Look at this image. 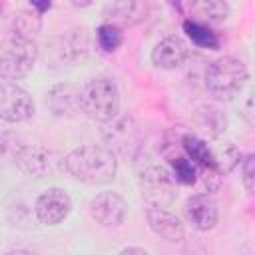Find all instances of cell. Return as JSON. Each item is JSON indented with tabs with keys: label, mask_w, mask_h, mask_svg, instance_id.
Wrapping results in <instances>:
<instances>
[{
	"label": "cell",
	"mask_w": 255,
	"mask_h": 255,
	"mask_svg": "<svg viewBox=\"0 0 255 255\" xmlns=\"http://www.w3.org/2000/svg\"><path fill=\"white\" fill-rule=\"evenodd\" d=\"M145 219H147L149 229L157 237H161V239H165L169 243L183 241L185 227L171 211H167V209H163L159 205H149V207H145Z\"/></svg>",
	"instance_id": "obj_14"
},
{
	"label": "cell",
	"mask_w": 255,
	"mask_h": 255,
	"mask_svg": "<svg viewBox=\"0 0 255 255\" xmlns=\"http://www.w3.org/2000/svg\"><path fill=\"white\" fill-rule=\"evenodd\" d=\"M189 48L181 36H165L151 50V64L161 70H175L187 60Z\"/></svg>",
	"instance_id": "obj_13"
},
{
	"label": "cell",
	"mask_w": 255,
	"mask_h": 255,
	"mask_svg": "<svg viewBox=\"0 0 255 255\" xmlns=\"http://www.w3.org/2000/svg\"><path fill=\"white\" fill-rule=\"evenodd\" d=\"M122 40H124V34H122V28L120 26L108 22V24H102L98 28V44H100V48L104 52L118 50L120 44H122Z\"/></svg>",
	"instance_id": "obj_23"
},
{
	"label": "cell",
	"mask_w": 255,
	"mask_h": 255,
	"mask_svg": "<svg viewBox=\"0 0 255 255\" xmlns=\"http://www.w3.org/2000/svg\"><path fill=\"white\" fill-rule=\"evenodd\" d=\"M181 147L185 151V155L197 165L199 171H219L217 169V161H215V153H213V145H209L205 139H201L195 133H185L181 137ZM221 173V171H219ZM223 175V173H221Z\"/></svg>",
	"instance_id": "obj_16"
},
{
	"label": "cell",
	"mask_w": 255,
	"mask_h": 255,
	"mask_svg": "<svg viewBox=\"0 0 255 255\" xmlns=\"http://www.w3.org/2000/svg\"><path fill=\"white\" fill-rule=\"evenodd\" d=\"M64 169L86 185H106L118 173V157L108 145H80L64 157Z\"/></svg>",
	"instance_id": "obj_1"
},
{
	"label": "cell",
	"mask_w": 255,
	"mask_h": 255,
	"mask_svg": "<svg viewBox=\"0 0 255 255\" xmlns=\"http://www.w3.org/2000/svg\"><path fill=\"white\" fill-rule=\"evenodd\" d=\"M169 165H171L173 177L179 183H183V185H193L199 179V169H197V165L187 155H173V157H169Z\"/></svg>",
	"instance_id": "obj_21"
},
{
	"label": "cell",
	"mask_w": 255,
	"mask_h": 255,
	"mask_svg": "<svg viewBox=\"0 0 255 255\" xmlns=\"http://www.w3.org/2000/svg\"><path fill=\"white\" fill-rule=\"evenodd\" d=\"M12 161L24 175L30 177H44L54 173L58 167L64 169V157H58L54 149L40 143H18L12 151Z\"/></svg>",
	"instance_id": "obj_6"
},
{
	"label": "cell",
	"mask_w": 255,
	"mask_h": 255,
	"mask_svg": "<svg viewBox=\"0 0 255 255\" xmlns=\"http://www.w3.org/2000/svg\"><path fill=\"white\" fill-rule=\"evenodd\" d=\"M108 18L112 24H122V26H133L141 22L147 14V2L145 0H112L108 10Z\"/></svg>",
	"instance_id": "obj_17"
},
{
	"label": "cell",
	"mask_w": 255,
	"mask_h": 255,
	"mask_svg": "<svg viewBox=\"0 0 255 255\" xmlns=\"http://www.w3.org/2000/svg\"><path fill=\"white\" fill-rule=\"evenodd\" d=\"M243 118L255 128V92L247 96L245 104H243Z\"/></svg>",
	"instance_id": "obj_26"
},
{
	"label": "cell",
	"mask_w": 255,
	"mask_h": 255,
	"mask_svg": "<svg viewBox=\"0 0 255 255\" xmlns=\"http://www.w3.org/2000/svg\"><path fill=\"white\" fill-rule=\"evenodd\" d=\"M193 118H195V124L203 131H207L211 137H219L227 129V116L217 106L201 104V106H197Z\"/></svg>",
	"instance_id": "obj_19"
},
{
	"label": "cell",
	"mask_w": 255,
	"mask_h": 255,
	"mask_svg": "<svg viewBox=\"0 0 255 255\" xmlns=\"http://www.w3.org/2000/svg\"><path fill=\"white\" fill-rule=\"evenodd\" d=\"M42 28V22H40V16L32 14V12H18L14 14V32H20L24 36H30L34 38Z\"/></svg>",
	"instance_id": "obj_24"
},
{
	"label": "cell",
	"mask_w": 255,
	"mask_h": 255,
	"mask_svg": "<svg viewBox=\"0 0 255 255\" xmlns=\"http://www.w3.org/2000/svg\"><path fill=\"white\" fill-rule=\"evenodd\" d=\"M120 112V90L108 76H98L82 88V114L94 122H110Z\"/></svg>",
	"instance_id": "obj_4"
},
{
	"label": "cell",
	"mask_w": 255,
	"mask_h": 255,
	"mask_svg": "<svg viewBox=\"0 0 255 255\" xmlns=\"http://www.w3.org/2000/svg\"><path fill=\"white\" fill-rule=\"evenodd\" d=\"M72 211L70 195L60 187H50L38 195L34 203V213L40 223L44 225H58L62 223Z\"/></svg>",
	"instance_id": "obj_10"
},
{
	"label": "cell",
	"mask_w": 255,
	"mask_h": 255,
	"mask_svg": "<svg viewBox=\"0 0 255 255\" xmlns=\"http://www.w3.org/2000/svg\"><path fill=\"white\" fill-rule=\"evenodd\" d=\"M38 60L36 40L20 32H8L0 44V76L2 80L18 82L26 78Z\"/></svg>",
	"instance_id": "obj_2"
},
{
	"label": "cell",
	"mask_w": 255,
	"mask_h": 255,
	"mask_svg": "<svg viewBox=\"0 0 255 255\" xmlns=\"http://www.w3.org/2000/svg\"><path fill=\"white\" fill-rule=\"evenodd\" d=\"M185 217L197 231H211L219 221V209L211 195L207 193H195L187 197L185 201Z\"/></svg>",
	"instance_id": "obj_12"
},
{
	"label": "cell",
	"mask_w": 255,
	"mask_h": 255,
	"mask_svg": "<svg viewBox=\"0 0 255 255\" xmlns=\"http://www.w3.org/2000/svg\"><path fill=\"white\" fill-rule=\"evenodd\" d=\"M106 145L124 157H135L141 149V126L131 116H116L102 129Z\"/></svg>",
	"instance_id": "obj_5"
},
{
	"label": "cell",
	"mask_w": 255,
	"mask_h": 255,
	"mask_svg": "<svg viewBox=\"0 0 255 255\" xmlns=\"http://www.w3.org/2000/svg\"><path fill=\"white\" fill-rule=\"evenodd\" d=\"M72 4H74V6H78V8H86V6H90V4H92V0H72Z\"/></svg>",
	"instance_id": "obj_29"
},
{
	"label": "cell",
	"mask_w": 255,
	"mask_h": 255,
	"mask_svg": "<svg viewBox=\"0 0 255 255\" xmlns=\"http://www.w3.org/2000/svg\"><path fill=\"white\" fill-rule=\"evenodd\" d=\"M241 179L245 189L255 195V153H249L243 161H241Z\"/></svg>",
	"instance_id": "obj_25"
},
{
	"label": "cell",
	"mask_w": 255,
	"mask_h": 255,
	"mask_svg": "<svg viewBox=\"0 0 255 255\" xmlns=\"http://www.w3.org/2000/svg\"><path fill=\"white\" fill-rule=\"evenodd\" d=\"M183 32L199 48H205V50H217L219 48V38L209 28V24H203V22H197L191 18V20L183 22Z\"/></svg>",
	"instance_id": "obj_20"
},
{
	"label": "cell",
	"mask_w": 255,
	"mask_h": 255,
	"mask_svg": "<svg viewBox=\"0 0 255 255\" xmlns=\"http://www.w3.org/2000/svg\"><path fill=\"white\" fill-rule=\"evenodd\" d=\"M88 211L104 227H120L128 217V201L116 191H100L90 199Z\"/></svg>",
	"instance_id": "obj_9"
},
{
	"label": "cell",
	"mask_w": 255,
	"mask_h": 255,
	"mask_svg": "<svg viewBox=\"0 0 255 255\" xmlns=\"http://www.w3.org/2000/svg\"><path fill=\"white\" fill-rule=\"evenodd\" d=\"M247 68L235 56L213 60L205 70V90L219 102L233 100L247 84Z\"/></svg>",
	"instance_id": "obj_3"
},
{
	"label": "cell",
	"mask_w": 255,
	"mask_h": 255,
	"mask_svg": "<svg viewBox=\"0 0 255 255\" xmlns=\"http://www.w3.org/2000/svg\"><path fill=\"white\" fill-rule=\"evenodd\" d=\"M175 177L169 169L157 163H147L139 171V189L149 205H167L175 197Z\"/></svg>",
	"instance_id": "obj_7"
},
{
	"label": "cell",
	"mask_w": 255,
	"mask_h": 255,
	"mask_svg": "<svg viewBox=\"0 0 255 255\" xmlns=\"http://www.w3.org/2000/svg\"><path fill=\"white\" fill-rule=\"evenodd\" d=\"M56 52L62 62L82 64L90 54V36L86 28H70L56 40Z\"/></svg>",
	"instance_id": "obj_15"
},
{
	"label": "cell",
	"mask_w": 255,
	"mask_h": 255,
	"mask_svg": "<svg viewBox=\"0 0 255 255\" xmlns=\"http://www.w3.org/2000/svg\"><path fill=\"white\" fill-rule=\"evenodd\" d=\"M213 153H215V161H217V169L225 175L229 173L237 163H239V149L231 143V141H223L213 145Z\"/></svg>",
	"instance_id": "obj_22"
},
{
	"label": "cell",
	"mask_w": 255,
	"mask_h": 255,
	"mask_svg": "<svg viewBox=\"0 0 255 255\" xmlns=\"http://www.w3.org/2000/svg\"><path fill=\"white\" fill-rule=\"evenodd\" d=\"M187 10L193 20L203 24H223L229 16L225 0H187Z\"/></svg>",
	"instance_id": "obj_18"
},
{
	"label": "cell",
	"mask_w": 255,
	"mask_h": 255,
	"mask_svg": "<svg viewBox=\"0 0 255 255\" xmlns=\"http://www.w3.org/2000/svg\"><path fill=\"white\" fill-rule=\"evenodd\" d=\"M120 253H139V255H145L147 251L143 247H124V249H120Z\"/></svg>",
	"instance_id": "obj_28"
},
{
	"label": "cell",
	"mask_w": 255,
	"mask_h": 255,
	"mask_svg": "<svg viewBox=\"0 0 255 255\" xmlns=\"http://www.w3.org/2000/svg\"><path fill=\"white\" fill-rule=\"evenodd\" d=\"M46 104L58 118H76L82 114V90L72 82L54 84L46 94Z\"/></svg>",
	"instance_id": "obj_11"
},
{
	"label": "cell",
	"mask_w": 255,
	"mask_h": 255,
	"mask_svg": "<svg viewBox=\"0 0 255 255\" xmlns=\"http://www.w3.org/2000/svg\"><path fill=\"white\" fill-rule=\"evenodd\" d=\"M34 116L32 96L16 82L2 80L0 84V118L4 124H18Z\"/></svg>",
	"instance_id": "obj_8"
},
{
	"label": "cell",
	"mask_w": 255,
	"mask_h": 255,
	"mask_svg": "<svg viewBox=\"0 0 255 255\" xmlns=\"http://www.w3.org/2000/svg\"><path fill=\"white\" fill-rule=\"evenodd\" d=\"M30 2H32V6L36 8L38 14H44V12L50 10V6H52V0H30Z\"/></svg>",
	"instance_id": "obj_27"
}]
</instances>
